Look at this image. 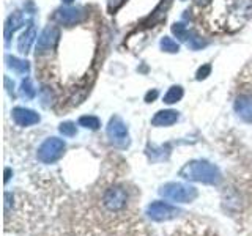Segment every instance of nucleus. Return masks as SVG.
<instances>
[{"label": "nucleus", "instance_id": "1", "mask_svg": "<svg viewBox=\"0 0 252 236\" xmlns=\"http://www.w3.org/2000/svg\"><path fill=\"white\" fill-rule=\"evenodd\" d=\"M180 175L188 181H197L205 184H218L220 173L216 165L207 161H191L180 170Z\"/></svg>", "mask_w": 252, "mask_h": 236}, {"label": "nucleus", "instance_id": "2", "mask_svg": "<svg viewBox=\"0 0 252 236\" xmlns=\"http://www.w3.org/2000/svg\"><path fill=\"white\" fill-rule=\"evenodd\" d=\"M159 194L164 199L178 202V203H191L197 197V189L183 183H167L161 187Z\"/></svg>", "mask_w": 252, "mask_h": 236}, {"label": "nucleus", "instance_id": "3", "mask_svg": "<svg viewBox=\"0 0 252 236\" xmlns=\"http://www.w3.org/2000/svg\"><path fill=\"white\" fill-rule=\"evenodd\" d=\"M65 142L57 137H51L44 140L41 147L38 148V159L44 164H52L63 156L65 151Z\"/></svg>", "mask_w": 252, "mask_h": 236}, {"label": "nucleus", "instance_id": "4", "mask_svg": "<svg viewBox=\"0 0 252 236\" xmlns=\"http://www.w3.org/2000/svg\"><path fill=\"white\" fill-rule=\"evenodd\" d=\"M126 200H128V194L123 187H110L102 195V206L110 212L122 211L126 206Z\"/></svg>", "mask_w": 252, "mask_h": 236}, {"label": "nucleus", "instance_id": "5", "mask_svg": "<svg viewBox=\"0 0 252 236\" xmlns=\"http://www.w3.org/2000/svg\"><path fill=\"white\" fill-rule=\"evenodd\" d=\"M107 137L117 147H126L129 144L128 137V128L122 121L120 117H112L107 124Z\"/></svg>", "mask_w": 252, "mask_h": 236}, {"label": "nucleus", "instance_id": "6", "mask_svg": "<svg viewBox=\"0 0 252 236\" xmlns=\"http://www.w3.org/2000/svg\"><path fill=\"white\" fill-rule=\"evenodd\" d=\"M147 214L150 216V219L156 220V222H162V220H170L177 217L180 214V209L165 202H153L152 205H148Z\"/></svg>", "mask_w": 252, "mask_h": 236}, {"label": "nucleus", "instance_id": "7", "mask_svg": "<svg viewBox=\"0 0 252 236\" xmlns=\"http://www.w3.org/2000/svg\"><path fill=\"white\" fill-rule=\"evenodd\" d=\"M84 18H85V13L82 8H79V6L60 8V10H57L54 14V19L59 24H62V26H66V27L76 26V24H79Z\"/></svg>", "mask_w": 252, "mask_h": 236}, {"label": "nucleus", "instance_id": "8", "mask_svg": "<svg viewBox=\"0 0 252 236\" xmlns=\"http://www.w3.org/2000/svg\"><path fill=\"white\" fill-rule=\"evenodd\" d=\"M60 38V31L57 27L49 26L43 30V33L39 35L38 38V46H36V51L38 52H46V51H51L52 47L57 44Z\"/></svg>", "mask_w": 252, "mask_h": 236}, {"label": "nucleus", "instance_id": "9", "mask_svg": "<svg viewBox=\"0 0 252 236\" xmlns=\"http://www.w3.org/2000/svg\"><path fill=\"white\" fill-rule=\"evenodd\" d=\"M13 120L19 126H32L39 121V115L30 109L16 107V109H13Z\"/></svg>", "mask_w": 252, "mask_h": 236}, {"label": "nucleus", "instance_id": "10", "mask_svg": "<svg viewBox=\"0 0 252 236\" xmlns=\"http://www.w3.org/2000/svg\"><path fill=\"white\" fill-rule=\"evenodd\" d=\"M235 110L243 120L252 123V94H241L236 98Z\"/></svg>", "mask_w": 252, "mask_h": 236}, {"label": "nucleus", "instance_id": "11", "mask_svg": "<svg viewBox=\"0 0 252 236\" xmlns=\"http://www.w3.org/2000/svg\"><path fill=\"white\" fill-rule=\"evenodd\" d=\"M177 120H178V112H175V110H159L152 118V124L161 128V126H170L173 123H177Z\"/></svg>", "mask_w": 252, "mask_h": 236}, {"label": "nucleus", "instance_id": "12", "mask_svg": "<svg viewBox=\"0 0 252 236\" xmlns=\"http://www.w3.org/2000/svg\"><path fill=\"white\" fill-rule=\"evenodd\" d=\"M35 36H36V31L33 27H30L29 30H26L21 35L19 41H18V49L21 54H27L30 51L32 44H33V41H35Z\"/></svg>", "mask_w": 252, "mask_h": 236}, {"label": "nucleus", "instance_id": "13", "mask_svg": "<svg viewBox=\"0 0 252 236\" xmlns=\"http://www.w3.org/2000/svg\"><path fill=\"white\" fill-rule=\"evenodd\" d=\"M22 26V16L19 13H13L10 18H8L6 24H5V38L8 41V38L13 33L14 30H18Z\"/></svg>", "mask_w": 252, "mask_h": 236}, {"label": "nucleus", "instance_id": "14", "mask_svg": "<svg viewBox=\"0 0 252 236\" xmlns=\"http://www.w3.org/2000/svg\"><path fill=\"white\" fill-rule=\"evenodd\" d=\"M6 61H8V66L13 68L14 71H18V73H21V74L29 73V63L26 60H21L18 57H11V55H6Z\"/></svg>", "mask_w": 252, "mask_h": 236}, {"label": "nucleus", "instance_id": "15", "mask_svg": "<svg viewBox=\"0 0 252 236\" xmlns=\"http://www.w3.org/2000/svg\"><path fill=\"white\" fill-rule=\"evenodd\" d=\"M181 98H183V88L180 85H173L164 94V102L165 104H173V102H178Z\"/></svg>", "mask_w": 252, "mask_h": 236}, {"label": "nucleus", "instance_id": "16", "mask_svg": "<svg viewBox=\"0 0 252 236\" xmlns=\"http://www.w3.org/2000/svg\"><path fill=\"white\" fill-rule=\"evenodd\" d=\"M21 93L22 96L26 99H33L35 94H36V88L33 87V84H32L30 79H24L22 84H21Z\"/></svg>", "mask_w": 252, "mask_h": 236}, {"label": "nucleus", "instance_id": "17", "mask_svg": "<svg viewBox=\"0 0 252 236\" xmlns=\"http://www.w3.org/2000/svg\"><path fill=\"white\" fill-rule=\"evenodd\" d=\"M79 124L84 126V128H87V129H92V131L98 129L99 126H101L99 120H98L96 117H93V115H84V117H81V118H79Z\"/></svg>", "mask_w": 252, "mask_h": 236}, {"label": "nucleus", "instance_id": "18", "mask_svg": "<svg viewBox=\"0 0 252 236\" xmlns=\"http://www.w3.org/2000/svg\"><path fill=\"white\" fill-rule=\"evenodd\" d=\"M161 49H162L164 52L175 54V52H178V51H180V46H178V43H177V41H173L172 38L164 36V38L161 39Z\"/></svg>", "mask_w": 252, "mask_h": 236}, {"label": "nucleus", "instance_id": "19", "mask_svg": "<svg viewBox=\"0 0 252 236\" xmlns=\"http://www.w3.org/2000/svg\"><path fill=\"white\" fill-rule=\"evenodd\" d=\"M38 96H39V102H41V106L47 107V106H51L54 94H52V90L49 88V87H43V88L39 90Z\"/></svg>", "mask_w": 252, "mask_h": 236}, {"label": "nucleus", "instance_id": "20", "mask_svg": "<svg viewBox=\"0 0 252 236\" xmlns=\"http://www.w3.org/2000/svg\"><path fill=\"white\" fill-rule=\"evenodd\" d=\"M172 31H173V35H177V38L183 39V41H188V38H189V30L183 26V24H173Z\"/></svg>", "mask_w": 252, "mask_h": 236}, {"label": "nucleus", "instance_id": "21", "mask_svg": "<svg viewBox=\"0 0 252 236\" xmlns=\"http://www.w3.org/2000/svg\"><path fill=\"white\" fill-rule=\"evenodd\" d=\"M60 132L63 134V136H66V137H73L76 136V124L74 123H71V121H66V123H62L60 124Z\"/></svg>", "mask_w": 252, "mask_h": 236}, {"label": "nucleus", "instance_id": "22", "mask_svg": "<svg viewBox=\"0 0 252 236\" xmlns=\"http://www.w3.org/2000/svg\"><path fill=\"white\" fill-rule=\"evenodd\" d=\"M210 73H211V66L210 65H203V66L199 68V71H197L195 76H197L199 81H202V79H207L210 76Z\"/></svg>", "mask_w": 252, "mask_h": 236}, {"label": "nucleus", "instance_id": "23", "mask_svg": "<svg viewBox=\"0 0 252 236\" xmlns=\"http://www.w3.org/2000/svg\"><path fill=\"white\" fill-rule=\"evenodd\" d=\"M125 2V0H107V6H109V11L110 13H114L117 11L118 8L122 6V3Z\"/></svg>", "mask_w": 252, "mask_h": 236}, {"label": "nucleus", "instance_id": "24", "mask_svg": "<svg viewBox=\"0 0 252 236\" xmlns=\"http://www.w3.org/2000/svg\"><path fill=\"white\" fill-rule=\"evenodd\" d=\"M156 98H158V90H153V91H148V93H147L145 101H147V102H152V101L156 99Z\"/></svg>", "mask_w": 252, "mask_h": 236}, {"label": "nucleus", "instance_id": "25", "mask_svg": "<svg viewBox=\"0 0 252 236\" xmlns=\"http://www.w3.org/2000/svg\"><path fill=\"white\" fill-rule=\"evenodd\" d=\"M10 173H11L10 169H6V170H5V175H6V177H5V181H6V183H8V179H10Z\"/></svg>", "mask_w": 252, "mask_h": 236}, {"label": "nucleus", "instance_id": "26", "mask_svg": "<svg viewBox=\"0 0 252 236\" xmlns=\"http://www.w3.org/2000/svg\"><path fill=\"white\" fill-rule=\"evenodd\" d=\"M197 3H200V5H203V3H207V2H210V0H195Z\"/></svg>", "mask_w": 252, "mask_h": 236}, {"label": "nucleus", "instance_id": "27", "mask_svg": "<svg viewBox=\"0 0 252 236\" xmlns=\"http://www.w3.org/2000/svg\"><path fill=\"white\" fill-rule=\"evenodd\" d=\"M63 2H65V3H71V2H73V0H63Z\"/></svg>", "mask_w": 252, "mask_h": 236}]
</instances>
